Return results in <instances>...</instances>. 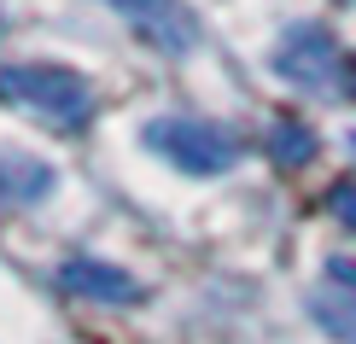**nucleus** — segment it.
Segmentation results:
<instances>
[{
  "label": "nucleus",
  "mask_w": 356,
  "mask_h": 344,
  "mask_svg": "<svg viewBox=\"0 0 356 344\" xmlns=\"http://www.w3.org/2000/svg\"><path fill=\"white\" fill-rule=\"evenodd\" d=\"M0 99L58 134H82L94 123V88L82 70L65 65H0Z\"/></svg>",
  "instance_id": "obj_1"
},
{
  "label": "nucleus",
  "mask_w": 356,
  "mask_h": 344,
  "mask_svg": "<svg viewBox=\"0 0 356 344\" xmlns=\"http://www.w3.org/2000/svg\"><path fill=\"white\" fill-rule=\"evenodd\" d=\"M146 146L164 163H175L181 175H199V181H211V175L234 170L245 158V140L234 129L199 123V117H152L146 123Z\"/></svg>",
  "instance_id": "obj_2"
},
{
  "label": "nucleus",
  "mask_w": 356,
  "mask_h": 344,
  "mask_svg": "<svg viewBox=\"0 0 356 344\" xmlns=\"http://www.w3.org/2000/svg\"><path fill=\"white\" fill-rule=\"evenodd\" d=\"M269 65H275V76L292 82L298 94H333V88L345 82V53H339V41L321 24H292L286 35L275 41Z\"/></svg>",
  "instance_id": "obj_3"
},
{
  "label": "nucleus",
  "mask_w": 356,
  "mask_h": 344,
  "mask_svg": "<svg viewBox=\"0 0 356 344\" xmlns=\"http://www.w3.org/2000/svg\"><path fill=\"white\" fill-rule=\"evenodd\" d=\"M106 6L123 12L158 53H193L199 47V18L187 12V0H106Z\"/></svg>",
  "instance_id": "obj_4"
},
{
  "label": "nucleus",
  "mask_w": 356,
  "mask_h": 344,
  "mask_svg": "<svg viewBox=\"0 0 356 344\" xmlns=\"http://www.w3.org/2000/svg\"><path fill=\"white\" fill-rule=\"evenodd\" d=\"M58 286L70 297H94V304H135L140 297L135 275H123V268H111V263H94V257H70L58 268Z\"/></svg>",
  "instance_id": "obj_5"
},
{
  "label": "nucleus",
  "mask_w": 356,
  "mask_h": 344,
  "mask_svg": "<svg viewBox=\"0 0 356 344\" xmlns=\"http://www.w3.org/2000/svg\"><path fill=\"white\" fill-rule=\"evenodd\" d=\"M321 152V140H316V129L298 123V117H280V123L269 129V158L280 163V170H304L309 158Z\"/></svg>",
  "instance_id": "obj_6"
},
{
  "label": "nucleus",
  "mask_w": 356,
  "mask_h": 344,
  "mask_svg": "<svg viewBox=\"0 0 356 344\" xmlns=\"http://www.w3.org/2000/svg\"><path fill=\"white\" fill-rule=\"evenodd\" d=\"M309 316L316 327L339 344H356V304H333V297H309Z\"/></svg>",
  "instance_id": "obj_7"
},
{
  "label": "nucleus",
  "mask_w": 356,
  "mask_h": 344,
  "mask_svg": "<svg viewBox=\"0 0 356 344\" xmlns=\"http://www.w3.org/2000/svg\"><path fill=\"white\" fill-rule=\"evenodd\" d=\"M327 211H333V222L356 228V181H339V187L327 193Z\"/></svg>",
  "instance_id": "obj_8"
},
{
  "label": "nucleus",
  "mask_w": 356,
  "mask_h": 344,
  "mask_svg": "<svg viewBox=\"0 0 356 344\" xmlns=\"http://www.w3.org/2000/svg\"><path fill=\"white\" fill-rule=\"evenodd\" d=\"M327 280H333V286H345V292H356V263L350 257H327Z\"/></svg>",
  "instance_id": "obj_9"
},
{
  "label": "nucleus",
  "mask_w": 356,
  "mask_h": 344,
  "mask_svg": "<svg viewBox=\"0 0 356 344\" xmlns=\"http://www.w3.org/2000/svg\"><path fill=\"white\" fill-rule=\"evenodd\" d=\"M6 187H12V181H6V175H0V193H6Z\"/></svg>",
  "instance_id": "obj_10"
},
{
  "label": "nucleus",
  "mask_w": 356,
  "mask_h": 344,
  "mask_svg": "<svg viewBox=\"0 0 356 344\" xmlns=\"http://www.w3.org/2000/svg\"><path fill=\"white\" fill-rule=\"evenodd\" d=\"M350 82H356V65H350Z\"/></svg>",
  "instance_id": "obj_11"
},
{
  "label": "nucleus",
  "mask_w": 356,
  "mask_h": 344,
  "mask_svg": "<svg viewBox=\"0 0 356 344\" xmlns=\"http://www.w3.org/2000/svg\"><path fill=\"white\" fill-rule=\"evenodd\" d=\"M350 146H356V134H350Z\"/></svg>",
  "instance_id": "obj_12"
},
{
  "label": "nucleus",
  "mask_w": 356,
  "mask_h": 344,
  "mask_svg": "<svg viewBox=\"0 0 356 344\" xmlns=\"http://www.w3.org/2000/svg\"><path fill=\"white\" fill-rule=\"evenodd\" d=\"M350 6H356V0H350Z\"/></svg>",
  "instance_id": "obj_13"
}]
</instances>
